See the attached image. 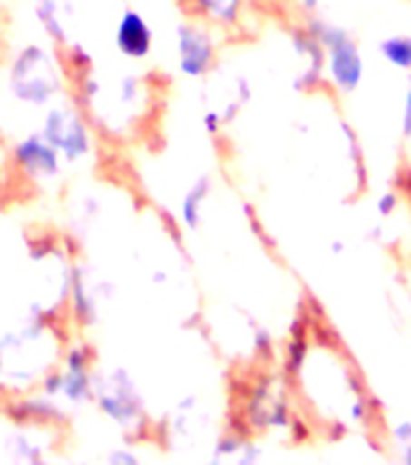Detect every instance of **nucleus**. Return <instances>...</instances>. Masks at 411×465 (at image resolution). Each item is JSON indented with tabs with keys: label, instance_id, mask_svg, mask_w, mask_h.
I'll use <instances>...</instances> for the list:
<instances>
[{
	"label": "nucleus",
	"instance_id": "obj_1",
	"mask_svg": "<svg viewBox=\"0 0 411 465\" xmlns=\"http://www.w3.org/2000/svg\"><path fill=\"white\" fill-rule=\"evenodd\" d=\"M116 46L129 58L148 56L152 46V32L148 22L143 20V15L136 10H126L122 15L119 27H116Z\"/></svg>",
	"mask_w": 411,
	"mask_h": 465
},
{
	"label": "nucleus",
	"instance_id": "obj_2",
	"mask_svg": "<svg viewBox=\"0 0 411 465\" xmlns=\"http://www.w3.org/2000/svg\"><path fill=\"white\" fill-rule=\"evenodd\" d=\"M210 44L209 39L196 32L194 27L181 29V65L187 73H201L209 64Z\"/></svg>",
	"mask_w": 411,
	"mask_h": 465
},
{
	"label": "nucleus",
	"instance_id": "obj_3",
	"mask_svg": "<svg viewBox=\"0 0 411 465\" xmlns=\"http://www.w3.org/2000/svg\"><path fill=\"white\" fill-rule=\"evenodd\" d=\"M20 165L27 167V173H56V153L44 143L42 138H29L17 148Z\"/></svg>",
	"mask_w": 411,
	"mask_h": 465
},
{
	"label": "nucleus",
	"instance_id": "obj_4",
	"mask_svg": "<svg viewBox=\"0 0 411 465\" xmlns=\"http://www.w3.org/2000/svg\"><path fill=\"white\" fill-rule=\"evenodd\" d=\"M383 54L387 56V61H392L395 65L411 68V39H406V36L387 39V42L383 44Z\"/></svg>",
	"mask_w": 411,
	"mask_h": 465
},
{
	"label": "nucleus",
	"instance_id": "obj_5",
	"mask_svg": "<svg viewBox=\"0 0 411 465\" xmlns=\"http://www.w3.org/2000/svg\"><path fill=\"white\" fill-rule=\"evenodd\" d=\"M303 3H308V5H318V0H303Z\"/></svg>",
	"mask_w": 411,
	"mask_h": 465
}]
</instances>
